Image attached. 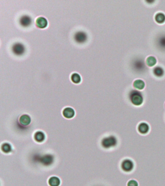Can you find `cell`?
I'll use <instances>...</instances> for the list:
<instances>
[{
  "instance_id": "11",
  "label": "cell",
  "mask_w": 165,
  "mask_h": 186,
  "mask_svg": "<svg viewBox=\"0 0 165 186\" xmlns=\"http://www.w3.org/2000/svg\"><path fill=\"white\" fill-rule=\"evenodd\" d=\"M31 122V117L27 114H23L20 118V123L24 126H26L29 125Z\"/></svg>"
},
{
  "instance_id": "16",
  "label": "cell",
  "mask_w": 165,
  "mask_h": 186,
  "mask_svg": "<svg viewBox=\"0 0 165 186\" xmlns=\"http://www.w3.org/2000/svg\"><path fill=\"white\" fill-rule=\"evenodd\" d=\"M155 20L158 23L162 24L165 22V15L162 12L157 13L155 16Z\"/></svg>"
},
{
  "instance_id": "2",
  "label": "cell",
  "mask_w": 165,
  "mask_h": 186,
  "mask_svg": "<svg viewBox=\"0 0 165 186\" xmlns=\"http://www.w3.org/2000/svg\"><path fill=\"white\" fill-rule=\"evenodd\" d=\"M134 162L130 158H125L122 159L120 163V169L122 171L126 174L133 172L135 169Z\"/></svg>"
},
{
  "instance_id": "21",
  "label": "cell",
  "mask_w": 165,
  "mask_h": 186,
  "mask_svg": "<svg viewBox=\"0 0 165 186\" xmlns=\"http://www.w3.org/2000/svg\"></svg>"
},
{
  "instance_id": "10",
  "label": "cell",
  "mask_w": 165,
  "mask_h": 186,
  "mask_svg": "<svg viewBox=\"0 0 165 186\" xmlns=\"http://www.w3.org/2000/svg\"><path fill=\"white\" fill-rule=\"evenodd\" d=\"M45 138V135L42 131H37L34 133V139L37 143H41L43 142Z\"/></svg>"
},
{
  "instance_id": "3",
  "label": "cell",
  "mask_w": 165,
  "mask_h": 186,
  "mask_svg": "<svg viewBox=\"0 0 165 186\" xmlns=\"http://www.w3.org/2000/svg\"><path fill=\"white\" fill-rule=\"evenodd\" d=\"M129 98L131 103L136 106H139L143 104V96L138 91L132 90L130 93Z\"/></svg>"
},
{
  "instance_id": "5",
  "label": "cell",
  "mask_w": 165,
  "mask_h": 186,
  "mask_svg": "<svg viewBox=\"0 0 165 186\" xmlns=\"http://www.w3.org/2000/svg\"><path fill=\"white\" fill-rule=\"evenodd\" d=\"M12 50L14 54L17 55H21L23 54L24 53L25 48L23 44L17 43L13 46Z\"/></svg>"
},
{
  "instance_id": "9",
  "label": "cell",
  "mask_w": 165,
  "mask_h": 186,
  "mask_svg": "<svg viewBox=\"0 0 165 186\" xmlns=\"http://www.w3.org/2000/svg\"><path fill=\"white\" fill-rule=\"evenodd\" d=\"M76 41L78 43H83L87 39V36L84 32H77L74 37Z\"/></svg>"
},
{
  "instance_id": "1",
  "label": "cell",
  "mask_w": 165,
  "mask_h": 186,
  "mask_svg": "<svg viewBox=\"0 0 165 186\" xmlns=\"http://www.w3.org/2000/svg\"><path fill=\"white\" fill-rule=\"evenodd\" d=\"M119 141L117 137L115 135H111L102 139L101 142L102 147L106 149H109L111 148H115L117 146Z\"/></svg>"
},
{
  "instance_id": "7",
  "label": "cell",
  "mask_w": 165,
  "mask_h": 186,
  "mask_svg": "<svg viewBox=\"0 0 165 186\" xmlns=\"http://www.w3.org/2000/svg\"><path fill=\"white\" fill-rule=\"evenodd\" d=\"M75 111L72 108L67 107L65 108L62 111V115L67 119H70L75 116Z\"/></svg>"
},
{
  "instance_id": "14",
  "label": "cell",
  "mask_w": 165,
  "mask_h": 186,
  "mask_svg": "<svg viewBox=\"0 0 165 186\" xmlns=\"http://www.w3.org/2000/svg\"><path fill=\"white\" fill-rule=\"evenodd\" d=\"M154 75L158 77H161L164 74V70L161 66H156L153 70Z\"/></svg>"
},
{
  "instance_id": "13",
  "label": "cell",
  "mask_w": 165,
  "mask_h": 186,
  "mask_svg": "<svg viewBox=\"0 0 165 186\" xmlns=\"http://www.w3.org/2000/svg\"><path fill=\"white\" fill-rule=\"evenodd\" d=\"M133 86L138 90H141L145 87V83L142 80H136L133 83Z\"/></svg>"
},
{
  "instance_id": "4",
  "label": "cell",
  "mask_w": 165,
  "mask_h": 186,
  "mask_svg": "<svg viewBox=\"0 0 165 186\" xmlns=\"http://www.w3.org/2000/svg\"><path fill=\"white\" fill-rule=\"evenodd\" d=\"M137 130L138 133L145 136L149 133L151 130L150 126L147 123L141 122L137 126Z\"/></svg>"
},
{
  "instance_id": "8",
  "label": "cell",
  "mask_w": 165,
  "mask_h": 186,
  "mask_svg": "<svg viewBox=\"0 0 165 186\" xmlns=\"http://www.w3.org/2000/svg\"><path fill=\"white\" fill-rule=\"evenodd\" d=\"M20 23L21 26L23 27H27L29 26L32 23V20L29 16H23L21 18L20 20Z\"/></svg>"
},
{
  "instance_id": "17",
  "label": "cell",
  "mask_w": 165,
  "mask_h": 186,
  "mask_svg": "<svg viewBox=\"0 0 165 186\" xmlns=\"http://www.w3.org/2000/svg\"><path fill=\"white\" fill-rule=\"evenodd\" d=\"M41 162L46 165H49L53 161V157L52 156L47 155L45 156L43 158H42Z\"/></svg>"
},
{
  "instance_id": "6",
  "label": "cell",
  "mask_w": 165,
  "mask_h": 186,
  "mask_svg": "<svg viewBox=\"0 0 165 186\" xmlns=\"http://www.w3.org/2000/svg\"><path fill=\"white\" fill-rule=\"evenodd\" d=\"M36 25L38 28L45 29L48 27V21L45 18L39 17L36 20Z\"/></svg>"
},
{
  "instance_id": "19",
  "label": "cell",
  "mask_w": 165,
  "mask_h": 186,
  "mask_svg": "<svg viewBox=\"0 0 165 186\" xmlns=\"http://www.w3.org/2000/svg\"><path fill=\"white\" fill-rule=\"evenodd\" d=\"M146 64L148 66L150 67L154 66V65L157 64V59L154 57L152 56L148 57L146 59Z\"/></svg>"
},
{
  "instance_id": "15",
  "label": "cell",
  "mask_w": 165,
  "mask_h": 186,
  "mask_svg": "<svg viewBox=\"0 0 165 186\" xmlns=\"http://www.w3.org/2000/svg\"><path fill=\"white\" fill-rule=\"evenodd\" d=\"M71 80L73 83L78 84L81 81V77L79 74L77 73H74L71 75Z\"/></svg>"
},
{
  "instance_id": "12",
  "label": "cell",
  "mask_w": 165,
  "mask_h": 186,
  "mask_svg": "<svg viewBox=\"0 0 165 186\" xmlns=\"http://www.w3.org/2000/svg\"><path fill=\"white\" fill-rule=\"evenodd\" d=\"M48 183L50 186H59L61 184V181L56 176H52L48 180Z\"/></svg>"
},
{
  "instance_id": "18",
  "label": "cell",
  "mask_w": 165,
  "mask_h": 186,
  "mask_svg": "<svg viewBox=\"0 0 165 186\" xmlns=\"http://www.w3.org/2000/svg\"><path fill=\"white\" fill-rule=\"evenodd\" d=\"M1 150L4 153H10L12 151V146L9 143H4L1 146Z\"/></svg>"
},
{
  "instance_id": "20",
  "label": "cell",
  "mask_w": 165,
  "mask_h": 186,
  "mask_svg": "<svg viewBox=\"0 0 165 186\" xmlns=\"http://www.w3.org/2000/svg\"><path fill=\"white\" fill-rule=\"evenodd\" d=\"M127 186H139V183L135 179H130L128 181Z\"/></svg>"
}]
</instances>
